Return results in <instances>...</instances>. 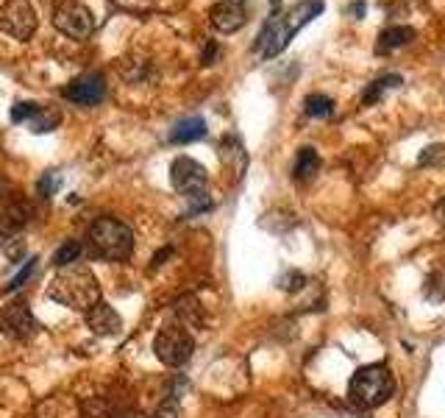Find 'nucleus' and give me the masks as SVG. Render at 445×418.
Here are the masks:
<instances>
[{"label":"nucleus","mask_w":445,"mask_h":418,"mask_svg":"<svg viewBox=\"0 0 445 418\" xmlns=\"http://www.w3.org/2000/svg\"><path fill=\"white\" fill-rule=\"evenodd\" d=\"M320 11H323V3H320V0H304V3H298L295 8H290V11H284V14H273L265 23L259 40H256V50H259L262 56H267V59L278 56V53L287 47V42H290L309 20H314Z\"/></svg>","instance_id":"nucleus-1"},{"label":"nucleus","mask_w":445,"mask_h":418,"mask_svg":"<svg viewBox=\"0 0 445 418\" xmlns=\"http://www.w3.org/2000/svg\"><path fill=\"white\" fill-rule=\"evenodd\" d=\"M47 296L70 310H84L87 313L95 301H100V287H97V279L89 271L87 265L81 262H73L67 268H61V274L50 281V290Z\"/></svg>","instance_id":"nucleus-2"},{"label":"nucleus","mask_w":445,"mask_h":418,"mask_svg":"<svg viewBox=\"0 0 445 418\" xmlns=\"http://www.w3.org/2000/svg\"><path fill=\"white\" fill-rule=\"evenodd\" d=\"M396 393V379L384 363L362 366L348 382V399L359 410H376L387 405Z\"/></svg>","instance_id":"nucleus-3"},{"label":"nucleus","mask_w":445,"mask_h":418,"mask_svg":"<svg viewBox=\"0 0 445 418\" xmlns=\"http://www.w3.org/2000/svg\"><path fill=\"white\" fill-rule=\"evenodd\" d=\"M89 251L109 262H126L134 254V232L117 218H97L89 226Z\"/></svg>","instance_id":"nucleus-4"},{"label":"nucleus","mask_w":445,"mask_h":418,"mask_svg":"<svg viewBox=\"0 0 445 418\" xmlns=\"http://www.w3.org/2000/svg\"><path fill=\"white\" fill-rule=\"evenodd\" d=\"M192 349H195V340H192L189 329L181 324L162 326L153 340V352L167 368H181L192 357Z\"/></svg>","instance_id":"nucleus-5"},{"label":"nucleus","mask_w":445,"mask_h":418,"mask_svg":"<svg viewBox=\"0 0 445 418\" xmlns=\"http://www.w3.org/2000/svg\"><path fill=\"white\" fill-rule=\"evenodd\" d=\"M53 25H56L61 34L73 37V40H84V37L92 34V28H95V17H92V11H89L84 3H78V0H64V3H59L56 11H53Z\"/></svg>","instance_id":"nucleus-6"},{"label":"nucleus","mask_w":445,"mask_h":418,"mask_svg":"<svg viewBox=\"0 0 445 418\" xmlns=\"http://www.w3.org/2000/svg\"><path fill=\"white\" fill-rule=\"evenodd\" d=\"M37 28V14L28 0H6L0 6V31L14 40H28Z\"/></svg>","instance_id":"nucleus-7"},{"label":"nucleus","mask_w":445,"mask_h":418,"mask_svg":"<svg viewBox=\"0 0 445 418\" xmlns=\"http://www.w3.org/2000/svg\"><path fill=\"white\" fill-rule=\"evenodd\" d=\"M0 329L11 340H28L40 329V324H37V318L25 301H11L0 310Z\"/></svg>","instance_id":"nucleus-8"},{"label":"nucleus","mask_w":445,"mask_h":418,"mask_svg":"<svg viewBox=\"0 0 445 418\" xmlns=\"http://www.w3.org/2000/svg\"><path fill=\"white\" fill-rule=\"evenodd\" d=\"M170 182L186 198L192 192H203V187L209 182V173L192 156H178V159H173V165H170Z\"/></svg>","instance_id":"nucleus-9"},{"label":"nucleus","mask_w":445,"mask_h":418,"mask_svg":"<svg viewBox=\"0 0 445 418\" xmlns=\"http://www.w3.org/2000/svg\"><path fill=\"white\" fill-rule=\"evenodd\" d=\"M106 93V81L100 73H84L78 79H73L67 87H64V98L78 103V106H95L100 103V98Z\"/></svg>","instance_id":"nucleus-10"},{"label":"nucleus","mask_w":445,"mask_h":418,"mask_svg":"<svg viewBox=\"0 0 445 418\" xmlns=\"http://www.w3.org/2000/svg\"><path fill=\"white\" fill-rule=\"evenodd\" d=\"M87 324L95 335H117L120 326H123V318H120V313L109 301L100 298V301H95L87 310Z\"/></svg>","instance_id":"nucleus-11"},{"label":"nucleus","mask_w":445,"mask_h":418,"mask_svg":"<svg viewBox=\"0 0 445 418\" xmlns=\"http://www.w3.org/2000/svg\"><path fill=\"white\" fill-rule=\"evenodd\" d=\"M209 20H212V25H215L218 31L231 34V31H237V28L245 23V8H242V3H237V0H220V3L212 6Z\"/></svg>","instance_id":"nucleus-12"},{"label":"nucleus","mask_w":445,"mask_h":418,"mask_svg":"<svg viewBox=\"0 0 445 418\" xmlns=\"http://www.w3.org/2000/svg\"><path fill=\"white\" fill-rule=\"evenodd\" d=\"M31 218V209L25 201L11 198L0 207V237H11L14 232H20Z\"/></svg>","instance_id":"nucleus-13"},{"label":"nucleus","mask_w":445,"mask_h":418,"mask_svg":"<svg viewBox=\"0 0 445 418\" xmlns=\"http://www.w3.org/2000/svg\"><path fill=\"white\" fill-rule=\"evenodd\" d=\"M203 137H206V120L198 115L178 120L176 129L170 132V142H176V145H189V142H198Z\"/></svg>","instance_id":"nucleus-14"},{"label":"nucleus","mask_w":445,"mask_h":418,"mask_svg":"<svg viewBox=\"0 0 445 418\" xmlns=\"http://www.w3.org/2000/svg\"><path fill=\"white\" fill-rule=\"evenodd\" d=\"M415 40V28L409 25H393V28H384L379 42H376V53H390V50H398V47L409 45Z\"/></svg>","instance_id":"nucleus-15"},{"label":"nucleus","mask_w":445,"mask_h":418,"mask_svg":"<svg viewBox=\"0 0 445 418\" xmlns=\"http://www.w3.org/2000/svg\"><path fill=\"white\" fill-rule=\"evenodd\" d=\"M173 313H176L178 324L186 326V329H198V326L203 324V313H201V304H198L195 296H184V298H178Z\"/></svg>","instance_id":"nucleus-16"},{"label":"nucleus","mask_w":445,"mask_h":418,"mask_svg":"<svg viewBox=\"0 0 445 418\" xmlns=\"http://www.w3.org/2000/svg\"><path fill=\"white\" fill-rule=\"evenodd\" d=\"M317 170H320V156H317V151H314V148H301V151H298V159H295V170H292L295 179H298V182H307Z\"/></svg>","instance_id":"nucleus-17"},{"label":"nucleus","mask_w":445,"mask_h":418,"mask_svg":"<svg viewBox=\"0 0 445 418\" xmlns=\"http://www.w3.org/2000/svg\"><path fill=\"white\" fill-rule=\"evenodd\" d=\"M403 84V79H400L398 73H387V76H381V79H376V81H370V87L364 90L362 95V100L370 106V103H376L381 95L387 93V90H393V87H400Z\"/></svg>","instance_id":"nucleus-18"},{"label":"nucleus","mask_w":445,"mask_h":418,"mask_svg":"<svg viewBox=\"0 0 445 418\" xmlns=\"http://www.w3.org/2000/svg\"><path fill=\"white\" fill-rule=\"evenodd\" d=\"M28 123H31V132H34V134H47V132H53V129L61 123V112H59V109H44V106H40V112H37Z\"/></svg>","instance_id":"nucleus-19"},{"label":"nucleus","mask_w":445,"mask_h":418,"mask_svg":"<svg viewBox=\"0 0 445 418\" xmlns=\"http://www.w3.org/2000/svg\"><path fill=\"white\" fill-rule=\"evenodd\" d=\"M81 251H84V245H81L78 240H64V243L53 251V265H56V268H67V265L78 262Z\"/></svg>","instance_id":"nucleus-20"},{"label":"nucleus","mask_w":445,"mask_h":418,"mask_svg":"<svg viewBox=\"0 0 445 418\" xmlns=\"http://www.w3.org/2000/svg\"><path fill=\"white\" fill-rule=\"evenodd\" d=\"M40 271V260L37 257H28L25 260V265L14 274V277L6 281V287H3V293H14V290H20V287H25V281H31V277Z\"/></svg>","instance_id":"nucleus-21"},{"label":"nucleus","mask_w":445,"mask_h":418,"mask_svg":"<svg viewBox=\"0 0 445 418\" xmlns=\"http://www.w3.org/2000/svg\"><path fill=\"white\" fill-rule=\"evenodd\" d=\"M304 109H307V115H309V117H331V115H334V100H331L328 95L314 93V95L307 98Z\"/></svg>","instance_id":"nucleus-22"},{"label":"nucleus","mask_w":445,"mask_h":418,"mask_svg":"<svg viewBox=\"0 0 445 418\" xmlns=\"http://www.w3.org/2000/svg\"><path fill=\"white\" fill-rule=\"evenodd\" d=\"M220 156L228 162V165H237V156L245 162V153H242V145H239V139L234 137V134H228V137L220 142Z\"/></svg>","instance_id":"nucleus-23"},{"label":"nucleus","mask_w":445,"mask_h":418,"mask_svg":"<svg viewBox=\"0 0 445 418\" xmlns=\"http://www.w3.org/2000/svg\"><path fill=\"white\" fill-rule=\"evenodd\" d=\"M37 112H40V103H34V100H20V103L11 106V120H14V123H25V120H31Z\"/></svg>","instance_id":"nucleus-24"},{"label":"nucleus","mask_w":445,"mask_h":418,"mask_svg":"<svg viewBox=\"0 0 445 418\" xmlns=\"http://www.w3.org/2000/svg\"><path fill=\"white\" fill-rule=\"evenodd\" d=\"M59 187H61V176H59L56 170H47L42 179L37 182V192H40L42 198H50V195L59 192Z\"/></svg>","instance_id":"nucleus-25"},{"label":"nucleus","mask_w":445,"mask_h":418,"mask_svg":"<svg viewBox=\"0 0 445 418\" xmlns=\"http://www.w3.org/2000/svg\"><path fill=\"white\" fill-rule=\"evenodd\" d=\"M186 201H189L186 215H201V212H209L215 207V201L206 192H192V195H186Z\"/></svg>","instance_id":"nucleus-26"},{"label":"nucleus","mask_w":445,"mask_h":418,"mask_svg":"<svg viewBox=\"0 0 445 418\" xmlns=\"http://www.w3.org/2000/svg\"><path fill=\"white\" fill-rule=\"evenodd\" d=\"M304 284H307V277H304V274H298V271H290L284 279H278V287H281V290H290V293L301 290Z\"/></svg>","instance_id":"nucleus-27"},{"label":"nucleus","mask_w":445,"mask_h":418,"mask_svg":"<svg viewBox=\"0 0 445 418\" xmlns=\"http://www.w3.org/2000/svg\"><path fill=\"white\" fill-rule=\"evenodd\" d=\"M176 416H178V396H167L153 418H176Z\"/></svg>","instance_id":"nucleus-28"},{"label":"nucleus","mask_w":445,"mask_h":418,"mask_svg":"<svg viewBox=\"0 0 445 418\" xmlns=\"http://www.w3.org/2000/svg\"><path fill=\"white\" fill-rule=\"evenodd\" d=\"M443 153H445L443 145H429V148H426V151L417 156V162H420V165H432V162H434L437 156H443Z\"/></svg>","instance_id":"nucleus-29"},{"label":"nucleus","mask_w":445,"mask_h":418,"mask_svg":"<svg viewBox=\"0 0 445 418\" xmlns=\"http://www.w3.org/2000/svg\"><path fill=\"white\" fill-rule=\"evenodd\" d=\"M218 53H220L218 42H209L206 50H203V64H212V59H218Z\"/></svg>","instance_id":"nucleus-30"},{"label":"nucleus","mask_w":445,"mask_h":418,"mask_svg":"<svg viewBox=\"0 0 445 418\" xmlns=\"http://www.w3.org/2000/svg\"><path fill=\"white\" fill-rule=\"evenodd\" d=\"M23 251H25V248H23V243H17V245H8V248H6L8 260H14V262H17L20 257H23Z\"/></svg>","instance_id":"nucleus-31"},{"label":"nucleus","mask_w":445,"mask_h":418,"mask_svg":"<svg viewBox=\"0 0 445 418\" xmlns=\"http://www.w3.org/2000/svg\"><path fill=\"white\" fill-rule=\"evenodd\" d=\"M434 218H437V223H440V226H445V198L437 204V207H434Z\"/></svg>","instance_id":"nucleus-32"}]
</instances>
